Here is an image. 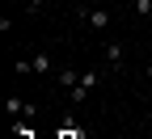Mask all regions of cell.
Wrapping results in <instances>:
<instances>
[{
  "label": "cell",
  "mask_w": 152,
  "mask_h": 139,
  "mask_svg": "<svg viewBox=\"0 0 152 139\" xmlns=\"http://www.w3.org/2000/svg\"><path fill=\"white\" fill-rule=\"evenodd\" d=\"M97 80H102V72H97V68H85V72H80V84H76V89H72V101H76V106H80V101H85V97H89V89H93V84H97Z\"/></svg>",
  "instance_id": "cell-1"
},
{
  "label": "cell",
  "mask_w": 152,
  "mask_h": 139,
  "mask_svg": "<svg viewBox=\"0 0 152 139\" xmlns=\"http://www.w3.org/2000/svg\"><path fill=\"white\" fill-rule=\"evenodd\" d=\"M123 59H127L123 42H106V63H110V72H123Z\"/></svg>",
  "instance_id": "cell-3"
},
{
  "label": "cell",
  "mask_w": 152,
  "mask_h": 139,
  "mask_svg": "<svg viewBox=\"0 0 152 139\" xmlns=\"http://www.w3.org/2000/svg\"><path fill=\"white\" fill-rule=\"evenodd\" d=\"M30 68H34V72H38V76H47V72H51V68H55V59H51V55H47V51H38V55H30Z\"/></svg>",
  "instance_id": "cell-5"
},
{
  "label": "cell",
  "mask_w": 152,
  "mask_h": 139,
  "mask_svg": "<svg viewBox=\"0 0 152 139\" xmlns=\"http://www.w3.org/2000/svg\"><path fill=\"white\" fill-rule=\"evenodd\" d=\"M4 114H13V118H34V106L21 101V97H9V101H4Z\"/></svg>",
  "instance_id": "cell-4"
},
{
  "label": "cell",
  "mask_w": 152,
  "mask_h": 139,
  "mask_svg": "<svg viewBox=\"0 0 152 139\" xmlns=\"http://www.w3.org/2000/svg\"><path fill=\"white\" fill-rule=\"evenodd\" d=\"M144 72H148V80H152V63H148V68H144Z\"/></svg>",
  "instance_id": "cell-10"
},
{
  "label": "cell",
  "mask_w": 152,
  "mask_h": 139,
  "mask_svg": "<svg viewBox=\"0 0 152 139\" xmlns=\"http://www.w3.org/2000/svg\"><path fill=\"white\" fill-rule=\"evenodd\" d=\"M131 9H135V17H148L152 13V0H131Z\"/></svg>",
  "instance_id": "cell-7"
},
{
  "label": "cell",
  "mask_w": 152,
  "mask_h": 139,
  "mask_svg": "<svg viewBox=\"0 0 152 139\" xmlns=\"http://www.w3.org/2000/svg\"><path fill=\"white\" fill-rule=\"evenodd\" d=\"M80 17L89 21V30H110V9H80Z\"/></svg>",
  "instance_id": "cell-2"
},
{
  "label": "cell",
  "mask_w": 152,
  "mask_h": 139,
  "mask_svg": "<svg viewBox=\"0 0 152 139\" xmlns=\"http://www.w3.org/2000/svg\"><path fill=\"white\" fill-rule=\"evenodd\" d=\"M76 84H80V72H76V68H64L59 72V89H76Z\"/></svg>",
  "instance_id": "cell-6"
},
{
  "label": "cell",
  "mask_w": 152,
  "mask_h": 139,
  "mask_svg": "<svg viewBox=\"0 0 152 139\" xmlns=\"http://www.w3.org/2000/svg\"><path fill=\"white\" fill-rule=\"evenodd\" d=\"M55 139H80V131H72V127H64L59 135H55Z\"/></svg>",
  "instance_id": "cell-9"
},
{
  "label": "cell",
  "mask_w": 152,
  "mask_h": 139,
  "mask_svg": "<svg viewBox=\"0 0 152 139\" xmlns=\"http://www.w3.org/2000/svg\"><path fill=\"white\" fill-rule=\"evenodd\" d=\"M26 9H30V13H42V9H47V0H26Z\"/></svg>",
  "instance_id": "cell-8"
}]
</instances>
